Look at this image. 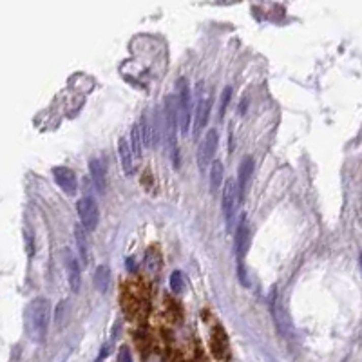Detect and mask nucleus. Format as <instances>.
Here are the masks:
<instances>
[{"label":"nucleus","instance_id":"nucleus-3","mask_svg":"<svg viewBox=\"0 0 362 362\" xmlns=\"http://www.w3.org/2000/svg\"><path fill=\"white\" fill-rule=\"evenodd\" d=\"M76 208H78L80 225L87 230V232H92V230H96L100 214H98V205H96L94 198H91V196L82 198V200L78 201V205H76Z\"/></svg>","mask_w":362,"mask_h":362},{"label":"nucleus","instance_id":"nucleus-17","mask_svg":"<svg viewBox=\"0 0 362 362\" xmlns=\"http://www.w3.org/2000/svg\"><path fill=\"white\" fill-rule=\"evenodd\" d=\"M223 183V165L221 161H214L210 165V190L217 192Z\"/></svg>","mask_w":362,"mask_h":362},{"label":"nucleus","instance_id":"nucleus-4","mask_svg":"<svg viewBox=\"0 0 362 362\" xmlns=\"http://www.w3.org/2000/svg\"><path fill=\"white\" fill-rule=\"evenodd\" d=\"M217 143H219V134H217L216 129H210L207 134H205L203 142L200 145V150H198V163H200V169L205 171L214 159V154L217 150Z\"/></svg>","mask_w":362,"mask_h":362},{"label":"nucleus","instance_id":"nucleus-13","mask_svg":"<svg viewBox=\"0 0 362 362\" xmlns=\"http://www.w3.org/2000/svg\"><path fill=\"white\" fill-rule=\"evenodd\" d=\"M252 172H254V159L252 158H245L239 165V178H238V185H239V192H245V187L248 185L250 178H252Z\"/></svg>","mask_w":362,"mask_h":362},{"label":"nucleus","instance_id":"nucleus-5","mask_svg":"<svg viewBox=\"0 0 362 362\" xmlns=\"http://www.w3.org/2000/svg\"><path fill=\"white\" fill-rule=\"evenodd\" d=\"M239 200H241V192H239V185L236 179H228L223 187V214L228 219V223L234 219V214L239 207Z\"/></svg>","mask_w":362,"mask_h":362},{"label":"nucleus","instance_id":"nucleus-8","mask_svg":"<svg viewBox=\"0 0 362 362\" xmlns=\"http://www.w3.org/2000/svg\"><path fill=\"white\" fill-rule=\"evenodd\" d=\"M210 346H212V353L216 355V358L219 360H228L230 350H228V337L226 333L221 328H216L210 339Z\"/></svg>","mask_w":362,"mask_h":362},{"label":"nucleus","instance_id":"nucleus-2","mask_svg":"<svg viewBox=\"0 0 362 362\" xmlns=\"http://www.w3.org/2000/svg\"><path fill=\"white\" fill-rule=\"evenodd\" d=\"M178 121L181 133L187 134L190 129V118H192V98H190V89L185 78L178 82Z\"/></svg>","mask_w":362,"mask_h":362},{"label":"nucleus","instance_id":"nucleus-15","mask_svg":"<svg viewBox=\"0 0 362 362\" xmlns=\"http://www.w3.org/2000/svg\"><path fill=\"white\" fill-rule=\"evenodd\" d=\"M212 109V98H203L198 104V118H196V130L203 129L208 121V114Z\"/></svg>","mask_w":362,"mask_h":362},{"label":"nucleus","instance_id":"nucleus-12","mask_svg":"<svg viewBox=\"0 0 362 362\" xmlns=\"http://www.w3.org/2000/svg\"><path fill=\"white\" fill-rule=\"evenodd\" d=\"M75 239H76V246H78L80 257H82L83 265H87L89 257H91V252H89V239H87V230L83 228L82 225L75 226Z\"/></svg>","mask_w":362,"mask_h":362},{"label":"nucleus","instance_id":"nucleus-9","mask_svg":"<svg viewBox=\"0 0 362 362\" xmlns=\"http://www.w3.org/2000/svg\"><path fill=\"white\" fill-rule=\"evenodd\" d=\"M118 152H120V161H121V169H123L125 176H130L134 172V154L133 149H130V143L125 140V138H120L118 140Z\"/></svg>","mask_w":362,"mask_h":362},{"label":"nucleus","instance_id":"nucleus-11","mask_svg":"<svg viewBox=\"0 0 362 362\" xmlns=\"http://www.w3.org/2000/svg\"><path fill=\"white\" fill-rule=\"evenodd\" d=\"M89 171H91V178L94 181V187L98 188V192L104 194L107 188V176H105V167L100 159H91L89 161Z\"/></svg>","mask_w":362,"mask_h":362},{"label":"nucleus","instance_id":"nucleus-6","mask_svg":"<svg viewBox=\"0 0 362 362\" xmlns=\"http://www.w3.org/2000/svg\"><path fill=\"white\" fill-rule=\"evenodd\" d=\"M53 178L54 181H56V185H58L65 194H69V196L76 194V190H78V181H76V176L71 169H67V167H54Z\"/></svg>","mask_w":362,"mask_h":362},{"label":"nucleus","instance_id":"nucleus-14","mask_svg":"<svg viewBox=\"0 0 362 362\" xmlns=\"http://www.w3.org/2000/svg\"><path fill=\"white\" fill-rule=\"evenodd\" d=\"M109 284H111V272H109L107 267H98L94 272V288L100 293H105L109 288Z\"/></svg>","mask_w":362,"mask_h":362},{"label":"nucleus","instance_id":"nucleus-16","mask_svg":"<svg viewBox=\"0 0 362 362\" xmlns=\"http://www.w3.org/2000/svg\"><path fill=\"white\" fill-rule=\"evenodd\" d=\"M159 267H161V255H159V252L154 246H150L145 254V268L150 274H156L159 270Z\"/></svg>","mask_w":362,"mask_h":362},{"label":"nucleus","instance_id":"nucleus-19","mask_svg":"<svg viewBox=\"0 0 362 362\" xmlns=\"http://www.w3.org/2000/svg\"><path fill=\"white\" fill-rule=\"evenodd\" d=\"M142 147H143V138H142V130H140V125H134L133 133H130V149H133L134 158H142Z\"/></svg>","mask_w":362,"mask_h":362},{"label":"nucleus","instance_id":"nucleus-18","mask_svg":"<svg viewBox=\"0 0 362 362\" xmlns=\"http://www.w3.org/2000/svg\"><path fill=\"white\" fill-rule=\"evenodd\" d=\"M274 321H275V324H277V330H279L283 335L290 333V332H288V330H290V326H288V317H286V312L283 310V306H281V303H275Z\"/></svg>","mask_w":362,"mask_h":362},{"label":"nucleus","instance_id":"nucleus-24","mask_svg":"<svg viewBox=\"0 0 362 362\" xmlns=\"http://www.w3.org/2000/svg\"><path fill=\"white\" fill-rule=\"evenodd\" d=\"M360 270H362V254H360Z\"/></svg>","mask_w":362,"mask_h":362},{"label":"nucleus","instance_id":"nucleus-10","mask_svg":"<svg viewBox=\"0 0 362 362\" xmlns=\"http://www.w3.org/2000/svg\"><path fill=\"white\" fill-rule=\"evenodd\" d=\"M248 245H250V228L248 223L245 219L239 223L238 232H236V241H234V248H236V255L239 259L245 257V254L248 252Z\"/></svg>","mask_w":362,"mask_h":362},{"label":"nucleus","instance_id":"nucleus-21","mask_svg":"<svg viewBox=\"0 0 362 362\" xmlns=\"http://www.w3.org/2000/svg\"><path fill=\"white\" fill-rule=\"evenodd\" d=\"M171 288H172V291L183 290V277H181V272H174V274L171 275Z\"/></svg>","mask_w":362,"mask_h":362},{"label":"nucleus","instance_id":"nucleus-23","mask_svg":"<svg viewBox=\"0 0 362 362\" xmlns=\"http://www.w3.org/2000/svg\"><path fill=\"white\" fill-rule=\"evenodd\" d=\"M127 268H129L130 272H134V270H136V265H134V261H133V259H127Z\"/></svg>","mask_w":362,"mask_h":362},{"label":"nucleus","instance_id":"nucleus-20","mask_svg":"<svg viewBox=\"0 0 362 362\" xmlns=\"http://www.w3.org/2000/svg\"><path fill=\"white\" fill-rule=\"evenodd\" d=\"M230 96H232V89L226 87L225 91H223V94H221V105H219V120L223 116H225V111H226V105H228V100Z\"/></svg>","mask_w":362,"mask_h":362},{"label":"nucleus","instance_id":"nucleus-7","mask_svg":"<svg viewBox=\"0 0 362 362\" xmlns=\"http://www.w3.org/2000/svg\"><path fill=\"white\" fill-rule=\"evenodd\" d=\"M65 255V270H67V283H69V288H71L75 293L80 291V284H82V274H80V267L78 261L75 259V255L65 250L63 252Z\"/></svg>","mask_w":362,"mask_h":362},{"label":"nucleus","instance_id":"nucleus-1","mask_svg":"<svg viewBox=\"0 0 362 362\" xmlns=\"http://www.w3.org/2000/svg\"><path fill=\"white\" fill-rule=\"evenodd\" d=\"M51 319V306L46 297H35L25 308V332L35 342H44Z\"/></svg>","mask_w":362,"mask_h":362},{"label":"nucleus","instance_id":"nucleus-22","mask_svg":"<svg viewBox=\"0 0 362 362\" xmlns=\"http://www.w3.org/2000/svg\"><path fill=\"white\" fill-rule=\"evenodd\" d=\"M118 362H133V357H130V351L127 346H121L120 353H118Z\"/></svg>","mask_w":362,"mask_h":362}]
</instances>
